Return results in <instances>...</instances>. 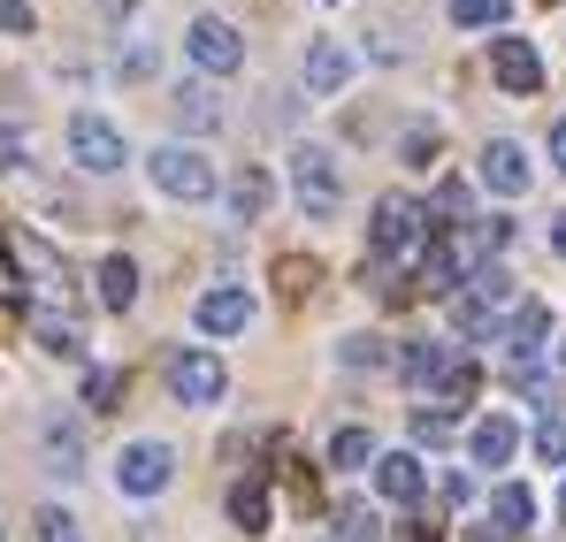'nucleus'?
Returning a JSON list of instances; mask_svg holds the SVG:
<instances>
[{
    "instance_id": "17",
    "label": "nucleus",
    "mask_w": 566,
    "mask_h": 542,
    "mask_svg": "<svg viewBox=\"0 0 566 542\" xmlns=\"http://www.w3.org/2000/svg\"><path fill=\"white\" fill-rule=\"evenodd\" d=\"M93 283H99V306H107V313H130V306H138V268H130L123 253H107Z\"/></svg>"
},
{
    "instance_id": "11",
    "label": "nucleus",
    "mask_w": 566,
    "mask_h": 542,
    "mask_svg": "<svg viewBox=\"0 0 566 542\" xmlns=\"http://www.w3.org/2000/svg\"><path fill=\"white\" fill-rule=\"evenodd\" d=\"M544 337H552V313H544L536 298H521V306H513V321L497 329V344L513 352V366H528V360H536V352H544Z\"/></svg>"
},
{
    "instance_id": "26",
    "label": "nucleus",
    "mask_w": 566,
    "mask_h": 542,
    "mask_svg": "<svg viewBox=\"0 0 566 542\" xmlns=\"http://www.w3.org/2000/svg\"><path fill=\"white\" fill-rule=\"evenodd\" d=\"M536 458H544V466H566V421H559V413L536 428Z\"/></svg>"
},
{
    "instance_id": "6",
    "label": "nucleus",
    "mask_w": 566,
    "mask_h": 542,
    "mask_svg": "<svg viewBox=\"0 0 566 542\" xmlns=\"http://www.w3.org/2000/svg\"><path fill=\"white\" fill-rule=\"evenodd\" d=\"M70 161L93 169V177H115V169L130 161V153H123V130L99 123V115H77V123H70Z\"/></svg>"
},
{
    "instance_id": "29",
    "label": "nucleus",
    "mask_w": 566,
    "mask_h": 542,
    "mask_svg": "<svg viewBox=\"0 0 566 542\" xmlns=\"http://www.w3.org/2000/svg\"><path fill=\"white\" fill-rule=\"evenodd\" d=\"M437 214H444V222H468V183H460V177L437 183Z\"/></svg>"
},
{
    "instance_id": "41",
    "label": "nucleus",
    "mask_w": 566,
    "mask_h": 542,
    "mask_svg": "<svg viewBox=\"0 0 566 542\" xmlns=\"http://www.w3.org/2000/svg\"><path fill=\"white\" fill-rule=\"evenodd\" d=\"M0 542H8V535H0Z\"/></svg>"
},
{
    "instance_id": "18",
    "label": "nucleus",
    "mask_w": 566,
    "mask_h": 542,
    "mask_svg": "<svg viewBox=\"0 0 566 542\" xmlns=\"http://www.w3.org/2000/svg\"><path fill=\"white\" fill-rule=\"evenodd\" d=\"M490 520H497V535H521V528H536V497L521 481H497L490 489Z\"/></svg>"
},
{
    "instance_id": "16",
    "label": "nucleus",
    "mask_w": 566,
    "mask_h": 542,
    "mask_svg": "<svg viewBox=\"0 0 566 542\" xmlns=\"http://www.w3.org/2000/svg\"><path fill=\"white\" fill-rule=\"evenodd\" d=\"M452 366H460V360H452L444 344H406V352H398V374H406L413 390H444Z\"/></svg>"
},
{
    "instance_id": "2",
    "label": "nucleus",
    "mask_w": 566,
    "mask_h": 542,
    "mask_svg": "<svg viewBox=\"0 0 566 542\" xmlns=\"http://www.w3.org/2000/svg\"><path fill=\"white\" fill-rule=\"evenodd\" d=\"M146 177H154V191H169V199H207V191H214V161H207V153H199V146H177V138H169V146H154V153H146Z\"/></svg>"
},
{
    "instance_id": "32",
    "label": "nucleus",
    "mask_w": 566,
    "mask_h": 542,
    "mask_svg": "<svg viewBox=\"0 0 566 542\" xmlns=\"http://www.w3.org/2000/svg\"><path fill=\"white\" fill-rule=\"evenodd\" d=\"M406 161L429 169V161H437V130H406Z\"/></svg>"
},
{
    "instance_id": "24",
    "label": "nucleus",
    "mask_w": 566,
    "mask_h": 542,
    "mask_svg": "<svg viewBox=\"0 0 566 542\" xmlns=\"http://www.w3.org/2000/svg\"><path fill=\"white\" fill-rule=\"evenodd\" d=\"M513 15V0H452V23L460 31H497Z\"/></svg>"
},
{
    "instance_id": "40",
    "label": "nucleus",
    "mask_w": 566,
    "mask_h": 542,
    "mask_svg": "<svg viewBox=\"0 0 566 542\" xmlns=\"http://www.w3.org/2000/svg\"><path fill=\"white\" fill-rule=\"evenodd\" d=\"M329 542H345V535H329Z\"/></svg>"
},
{
    "instance_id": "13",
    "label": "nucleus",
    "mask_w": 566,
    "mask_h": 542,
    "mask_svg": "<svg viewBox=\"0 0 566 542\" xmlns=\"http://www.w3.org/2000/svg\"><path fill=\"white\" fill-rule=\"evenodd\" d=\"M376 489L390 497V504H413V497L429 489V466H421L413 451H382L376 458Z\"/></svg>"
},
{
    "instance_id": "14",
    "label": "nucleus",
    "mask_w": 566,
    "mask_h": 542,
    "mask_svg": "<svg viewBox=\"0 0 566 542\" xmlns=\"http://www.w3.org/2000/svg\"><path fill=\"white\" fill-rule=\"evenodd\" d=\"M39 451H46V474H62V481L85 474V436H77L70 421H46V428H39Z\"/></svg>"
},
{
    "instance_id": "37",
    "label": "nucleus",
    "mask_w": 566,
    "mask_h": 542,
    "mask_svg": "<svg viewBox=\"0 0 566 542\" xmlns=\"http://www.w3.org/2000/svg\"><path fill=\"white\" fill-rule=\"evenodd\" d=\"M552 253H559V261H566V214H559V222H552Z\"/></svg>"
},
{
    "instance_id": "15",
    "label": "nucleus",
    "mask_w": 566,
    "mask_h": 542,
    "mask_svg": "<svg viewBox=\"0 0 566 542\" xmlns=\"http://www.w3.org/2000/svg\"><path fill=\"white\" fill-rule=\"evenodd\" d=\"M468 451H474V466H505V458L521 451V428H513L505 413H490V421H474Z\"/></svg>"
},
{
    "instance_id": "21",
    "label": "nucleus",
    "mask_w": 566,
    "mask_h": 542,
    "mask_svg": "<svg viewBox=\"0 0 566 542\" xmlns=\"http://www.w3.org/2000/svg\"><path fill=\"white\" fill-rule=\"evenodd\" d=\"M376 436H368V428H337V436H329V466H337V474H360V466H376Z\"/></svg>"
},
{
    "instance_id": "9",
    "label": "nucleus",
    "mask_w": 566,
    "mask_h": 542,
    "mask_svg": "<svg viewBox=\"0 0 566 542\" xmlns=\"http://www.w3.org/2000/svg\"><path fill=\"white\" fill-rule=\"evenodd\" d=\"M353 70H360V54H353L345 39H314V46H306V92H314V99L345 92V85H353Z\"/></svg>"
},
{
    "instance_id": "30",
    "label": "nucleus",
    "mask_w": 566,
    "mask_h": 542,
    "mask_svg": "<svg viewBox=\"0 0 566 542\" xmlns=\"http://www.w3.org/2000/svg\"><path fill=\"white\" fill-rule=\"evenodd\" d=\"M474 390H482V374H474L468 360H460V366H452V374H444V397H452V405H468Z\"/></svg>"
},
{
    "instance_id": "33",
    "label": "nucleus",
    "mask_w": 566,
    "mask_h": 542,
    "mask_svg": "<svg viewBox=\"0 0 566 542\" xmlns=\"http://www.w3.org/2000/svg\"><path fill=\"white\" fill-rule=\"evenodd\" d=\"M444 436H452L444 413H413V444H444Z\"/></svg>"
},
{
    "instance_id": "25",
    "label": "nucleus",
    "mask_w": 566,
    "mask_h": 542,
    "mask_svg": "<svg viewBox=\"0 0 566 542\" xmlns=\"http://www.w3.org/2000/svg\"><path fill=\"white\" fill-rule=\"evenodd\" d=\"M337 360H345V366H382L390 352H382V337H345V344H337Z\"/></svg>"
},
{
    "instance_id": "7",
    "label": "nucleus",
    "mask_w": 566,
    "mask_h": 542,
    "mask_svg": "<svg viewBox=\"0 0 566 542\" xmlns=\"http://www.w3.org/2000/svg\"><path fill=\"white\" fill-rule=\"evenodd\" d=\"M169 390H177V405H214L230 390V374L214 352H169Z\"/></svg>"
},
{
    "instance_id": "31",
    "label": "nucleus",
    "mask_w": 566,
    "mask_h": 542,
    "mask_svg": "<svg viewBox=\"0 0 566 542\" xmlns=\"http://www.w3.org/2000/svg\"><path fill=\"white\" fill-rule=\"evenodd\" d=\"M23 153H31V138L15 123H0V169H23Z\"/></svg>"
},
{
    "instance_id": "22",
    "label": "nucleus",
    "mask_w": 566,
    "mask_h": 542,
    "mask_svg": "<svg viewBox=\"0 0 566 542\" xmlns=\"http://www.w3.org/2000/svg\"><path fill=\"white\" fill-rule=\"evenodd\" d=\"M177 123H185V130H222V99H214V85H185L177 92Z\"/></svg>"
},
{
    "instance_id": "12",
    "label": "nucleus",
    "mask_w": 566,
    "mask_h": 542,
    "mask_svg": "<svg viewBox=\"0 0 566 542\" xmlns=\"http://www.w3.org/2000/svg\"><path fill=\"white\" fill-rule=\"evenodd\" d=\"M482 183H490L497 199H521V191H528V153H521L513 138H490V146H482Z\"/></svg>"
},
{
    "instance_id": "27",
    "label": "nucleus",
    "mask_w": 566,
    "mask_h": 542,
    "mask_svg": "<svg viewBox=\"0 0 566 542\" xmlns=\"http://www.w3.org/2000/svg\"><path fill=\"white\" fill-rule=\"evenodd\" d=\"M115 397H123V374L115 366H93L85 374V405H115Z\"/></svg>"
},
{
    "instance_id": "19",
    "label": "nucleus",
    "mask_w": 566,
    "mask_h": 542,
    "mask_svg": "<svg viewBox=\"0 0 566 542\" xmlns=\"http://www.w3.org/2000/svg\"><path fill=\"white\" fill-rule=\"evenodd\" d=\"M269 199H276V183L261 177V169H238V177H230V214H238V222H261Z\"/></svg>"
},
{
    "instance_id": "20",
    "label": "nucleus",
    "mask_w": 566,
    "mask_h": 542,
    "mask_svg": "<svg viewBox=\"0 0 566 542\" xmlns=\"http://www.w3.org/2000/svg\"><path fill=\"white\" fill-rule=\"evenodd\" d=\"M31 329H39V344H46L54 360H85V329H77V321H62V313H31Z\"/></svg>"
},
{
    "instance_id": "35",
    "label": "nucleus",
    "mask_w": 566,
    "mask_h": 542,
    "mask_svg": "<svg viewBox=\"0 0 566 542\" xmlns=\"http://www.w3.org/2000/svg\"><path fill=\"white\" fill-rule=\"evenodd\" d=\"M8 298H23V275H15V261H8V253H0V306H8Z\"/></svg>"
},
{
    "instance_id": "1",
    "label": "nucleus",
    "mask_w": 566,
    "mask_h": 542,
    "mask_svg": "<svg viewBox=\"0 0 566 542\" xmlns=\"http://www.w3.org/2000/svg\"><path fill=\"white\" fill-rule=\"evenodd\" d=\"M291 199H298L314 222L345 206V177H337V153H329V146H298V153H291Z\"/></svg>"
},
{
    "instance_id": "3",
    "label": "nucleus",
    "mask_w": 566,
    "mask_h": 542,
    "mask_svg": "<svg viewBox=\"0 0 566 542\" xmlns=\"http://www.w3.org/2000/svg\"><path fill=\"white\" fill-rule=\"evenodd\" d=\"M169 481H177V451L169 444H154V436L123 444V458H115V489L123 497H161Z\"/></svg>"
},
{
    "instance_id": "10",
    "label": "nucleus",
    "mask_w": 566,
    "mask_h": 542,
    "mask_svg": "<svg viewBox=\"0 0 566 542\" xmlns=\"http://www.w3.org/2000/svg\"><path fill=\"white\" fill-rule=\"evenodd\" d=\"M191 321H199L207 337H238V329H253V298H245L238 283H214V290L191 306Z\"/></svg>"
},
{
    "instance_id": "34",
    "label": "nucleus",
    "mask_w": 566,
    "mask_h": 542,
    "mask_svg": "<svg viewBox=\"0 0 566 542\" xmlns=\"http://www.w3.org/2000/svg\"><path fill=\"white\" fill-rule=\"evenodd\" d=\"M0 31H31V0H0Z\"/></svg>"
},
{
    "instance_id": "28",
    "label": "nucleus",
    "mask_w": 566,
    "mask_h": 542,
    "mask_svg": "<svg viewBox=\"0 0 566 542\" xmlns=\"http://www.w3.org/2000/svg\"><path fill=\"white\" fill-rule=\"evenodd\" d=\"M31 528H39V542H85V535H77V520H70V512H54V504H46Z\"/></svg>"
},
{
    "instance_id": "39",
    "label": "nucleus",
    "mask_w": 566,
    "mask_h": 542,
    "mask_svg": "<svg viewBox=\"0 0 566 542\" xmlns=\"http://www.w3.org/2000/svg\"><path fill=\"white\" fill-rule=\"evenodd\" d=\"M559 520H566V489H559Z\"/></svg>"
},
{
    "instance_id": "36",
    "label": "nucleus",
    "mask_w": 566,
    "mask_h": 542,
    "mask_svg": "<svg viewBox=\"0 0 566 542\" xmlns=\"http://www.w3.org/2000/svg\"><path fill=\"white\" fill-rule=\"evenodd\" d=\"M552 161H559V169H566V115H559V123H552Z\"/></svg>"
},
{
    "instance_id": "5",
    "label": "nucleus",
    "mask_w": 566,
    "mask_h": 542,
    "mask_svg": "<svg viewBox=\"0 0 566 542\" xmlns=\"http://www.w3.org/2000/svg\"><path fill=\"white\" fill-rule=\"evenodd\" d=\"M421 237H429V214L413 206V199H376V230H368V245H376L382 261H406V253H421Z\"/></svg>"
},
{
    "instance_id": "8",
    "label": "nucleus",
    "mask_w": 566,
    "mask_h": 542,
    "mask_svg": "<svg viewBox=\"0 0 566 542\" xmlns=\"http://www.w3.org/2000/svg\"><path fill=\"white\" fill-rule=\"evenodd\" d=\"M490 77L513 99H528V92H544V54L528 39H490Z\"/></svg>"
},
{
    "instance_id": "38",
    "label": "nucleus",
    "mask_w": 566,
    "mask_h": 542,
    "mask_svg": "<svg viewBox=\"0 0 566 542\" xmlns=\"http://www.w3.org/2000/svg\"><path fill=\"white\" fill-rule=\"evenodd\" d=\"M559 374H566V337H559Z\"/></svg>"
},
{
    "instance_id": "23",
    "label": "nucleus",
    "mask_w": 566,
    "mask_h": 542,
    "mask_svg": "<svg viewBox=\"0 0 566 542\" xmlns=\"http://www.w3.org/2000/svg\"><path fill=\"white\" fill-rule=\"evenodd\" d=\"M230 520H238L245 535H269V489H261V481H238V489H230Z\"/></svg>"
},
{
    "instance_id": "4",
    "label": "nucleus",
    "mask_w": 566,
    "mask_h": 542,
    "mask_svg": "<svg viewBox=\"0 0 566 542\" xmlns=\"http://www.w3.org/2000/svg\"><path fill=\"white\" fill-rule=\"evenodd\" d=\"M185 54L207 77H238V70H245V39H238V23H222V15H191Z\"/></svg>"
}]
</instances>
